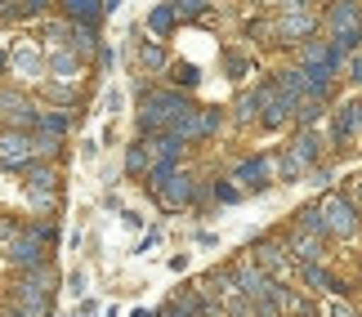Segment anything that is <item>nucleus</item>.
I'll return each mask as SVG.
<instances>
[{"instance_id":"1","label":"nucleus","mask_w":362,"mask_h":317,"mask_svg":"<svg viewBox=\"0 0 362 317\" xmlns=\"http://www.w3.org/2000/svg\"><path fill=\"white\" fill-rule=\"evenodd\" d=\"M72 13H76V18H99V9L86 5V0H81V5H72Z\"/></svg>"}]
</instances>
